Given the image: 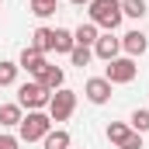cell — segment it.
I'll return each instance as SVG.
<instances>
[{
    "instance_id": "obj_23",
    "label": "cell",
    "mask_w": 149,
    "mask_h": 149,
    "mask_svg": "<svg viewBox=\"0 0 149 149\" xmlns=\"http://www.w3.org/2000/svg\"><path fill=\"white\" fill-rule=\"evenodd\" d=\"M21 146V139H14V135H0V149H17Z\"/></svg>"
},
{
    "instance_id": "obj_20",
    "label": "cell",
    "mask_w": 149,
    "mask_h": 149,
    "mask_svg": "<svg viewBox=\"0 0 149 149\" xmlns=\"http://www.w3.org/2000/svg\"><path fill=\"white\" fill-rule=\"evenodd\" d=\"M59 7V0H31V14L35 17H52Z\"/></svg>"
},
{
    "instance_id": "obj_9",
    "label": "cell",
    "mask_w": 149,
    "mask_h": 149,
    "mask_svg": "<svg viewBox=\"0 0 149 149\" xmlns=\"http://www.w3.org/2000/svg\"><path fill=\"white\" fill-rule=\"evenodd\" d=\"M17 66H21V70H28L31 76H38L42 70H45V66H49V59H45V56H42L38 49H31V45H28V49L21 52V59H17Z\"/></svg>"
},
{
    "instance_id": "obj_4",
    "label": "cell",
    "mask_w": 149,
    "mask_h": 149,
    "mask_svg": "<svg viewBox=\"0 0 149 149\" xmlns=\"http://www.w3.org/2000/svg\"><path fill=\"white\" fill-rule=\"evenodd\" d=\"M73 108H76V94L70 87H59V90L49 97V118H52V121H66V118L73 114Z\"/></svg>"
},
{
    "instance_id": "obj_1",
    "label": "cell",
    "mask_w": 149,
    "mask_h": 149,
    "mask_svg": "<svg viewBox=\"0 0 149 149\" xmlns=\"http://www.w3.org/2000/svg\"><path fill=\"white\" fill-rule=\"evenodd\" d=\"M90 7V24H97V28H108L114 31L118 24H121V0H90L87 3Z\"/></svg>"
},
{
    "instance_id": "obj_2",
    "label": "cell",
    "mask_w": 149,
    "mask_h": 149,
    "mask_svg": "<svg viewBox=\"0 0 149 149\" xmlns=\"http://www.w3.org/2000/svg\"><path fill=\"white\" fill-rule=\"evenodd\" d=\"M17 139L21 142H38V139H45L49 132H52V118H49V111H28L24 118H21V125H17Z\"/></svg>"
},
{
    "instance_id": "obj_17",
    "label": "cell",
    "mask_w": 149,
    "mask_h": 149,
    "mask_svg": "<svg viewBox=\"0 0 149 149\" xmlns=\"http://www.w3.org/2000/svg\"><path fill=\"white\" fill-rule=\"evenodd\" d=\"M146 0H121V14H125V17H139V21H142V17H146Z\"/></svg>"
},
{
    "instance_id": "obj_24",
    "label": "cell",
    "mask_w": 149,
    "mask_h": 149,
    "mask_svg": "<svg viewBox=\"0 0 149 149\" xmlns=\"http://www.w3.org/2000/svg\"><path fill=\"white\" fill-rule=\"evenodd\" d=\"M70 3H76V7H80V3H90V0H70Z\"/></svg>"
},
{
    "instance_id": "obj_15",
    "label": "cell",
    "mask_w": 149,
    "mask_h": 149,
    "mask_svg": "<svg viewBox=\"0 0 149 149\" xmlns=\"http://www.w3.org/2000/svg\"><path fill=\"white\" fill-rule=\"evenodd\" d=\"M21 104H3L0 108V125H7V128H14V125H21Z\"/></svg>"
},
{
    "instance_id": "obj_6",
    "label": "cell",
    "mask_w": 149,
    "mask_h": 149,
    "mask_svg": "<svg viewBox=\"0 0 149 149\" xmlns=\"http://www.w3.org/2000/svg\"><path fill=\"white\" fill-rule=\"evenodd\" d=\"M83 97H87L90 104H108V101H111V83H108L104 76H90V80L83 83Z\"/></svg>"
},
{
    "instance_id": "obj_3",
    "label": "cell",
    "mask_w": 149,
    "mask_h": 149,
    "mask_svg": "<svg viewBox=\"0 0 149 149\" xmlns=\"http://www.w3.org/2000/svg\"><path fill=\"white\" fill-rule=\"evenodd\" d=\"M49 90L38 83V80H28V83H21V90H17V104L21 108H28V111H42V108H49Z\"/></svg>"
},
{
    "instance_id": "obj_16",
    "label": "cell",
    "mask_w": 149,
    "mask_h": 149,
    "mask_svg": "<svg viewBox=\"0 0 149 149\" xmlns=\"http://www.w3.org/2000/svg\"><path fill=\"white\" fill-rule=\"evenodd\" d=\"M128 128H132V132H139V135H142V132H149V111H146V108H135V111H132Z\"/></svg>"
},
{
    "instance_id": "obj_11",
    "label": "cell",
    "mask_w": 149,
    "mask_h": 149,
    "mask_svg": "<svg viewBox=\"0 0 149 149\" xmlns=\"http://www.w3.org/2000/svg\"><path fill=\"white\" fill-rule=\"evenodd\" d=\"M52 49H56V52H66V56H70V52L76 49L73 31H66V28H56V31H52Z\"/></svg>"
},
{
    "instance_id": "obj_5",
    "label": "cell",
    "mask_w": 149,
    "mask_h": 149,
    "mask_svg": "<svg viewBox=\"0 0 149 149\" xmlns=\"http://www.w3.org/2000/svg\"><path fill=\"white\" fill-rule=\"evenodd\" d=\"M135 73H139V66H135V59H128V56H118V59H111L108 63V70H104V80L108 83H132L135 80Z\"/></svg>"
},
{
    "instance_id": "obj_10",
    "label": "cell",
    "mask_w": 149,
    "mask_h": 149,
    "mask_svg": "<svg viewBox=\"0 0 149 149\" xmlns=\"http://www.w3.org/2000/svg\"><path fill=\"white\" fill-rule=\"evenodd\" d=\"M35 80L42 83V87H45V90H49V94H56V90H59V87L66 83V73H63L59 66H45V70H42Z\"/></svg>"
},
{
    "instance_id": "obj_22",
    "label": "cell",
    "mask_w": 149,
    "mask_h": 149,
    "mask_svg": "<svg viewBox=\"0 0 149 149\" xmlns=\"http://www.w3.org/2000/svg\"><path fill=\"white\" fill-rule=\"evenodd\" d=\"M118 149H142V135H139V132H128L125 142H121Z\"/></svg>"
},
{
    "instance_id": "obj_21",
    "label": "cell",
    "mask_w": 149,
    "mask_h": 149,
    "mask_svg": "<svg viewBox=\"0 0 149 149\" xmlns=\"http://www.w3.org/2000/svg\"><path fill=\"white\" fill-rule=\"evenodd\" d=\"M90 59H94V52H90L87 45H76L73 52H70V63H73V66H80V70H83V66H90Z\"/></svg>"
},
{
    "instance_id": "obj_12",
    "label": "cell",
    "mask_w": 149,
    "mask_h": 149,
    "mask_svg": "<svg viewBox=\"0 0 149 149\" xmlns=\"http://www.w3.org/2000/svg\"><path fill=\"white\" fill-rule=\"evenodd\" d=\"M97 38H101V31H97V24H90V21H87V24H80V28L73 31V42H76V45H87V49H90Z\"/></svg>"
},
{
    "instance_id": "obj_18",
    "label": "cell",
    "mask_w": 149,
    "mask_h": 149,
    "mask_svg": "<svg viewBox=\"0 0 149 149\" xmlns=\"http://www.w3.org/2000/svg\"><path fill=\"white\" fill-rule=\"evenodd\" d=\"M128 132H132V128H128L125 121H111V125H108V142H111V146H121Z\"/></svg>"
},
{
    "instance_id": "obj_13",
    "label": "cell",
    "mask_w": 149,
    "mask_h": 149,
    "mask_svg": "<svg viewBox=\"0 0 149 149\" xmlns=\"http://www.w3.org/2000/svg\"><path fill=\"white\" fill-rule=\"evenodd\" d=\"M42 146L45 149H70V132H66V128H52V132L42 139Z\"/></svg>"
},
{
    "instance_id": "obj_19",
    "label": "cell",
    "mask_w": 149,
    "mask_h": 149,
    "mask_svg": "<svg viewBox=\"0 0 149 149\" xmlns=\"http://www.w3.org/2000/svg\"><path fill=\"white\" fill-rule=\"evenodd\" d=\"M17 63H7V59H0V87H10L14 80H17Z\"/></svg>"
},
{
    "instance_id": "obj_7",
    "label": "cell",
    "mask_w": 149,
    "mask_h": 149,
    "mask_svg": "<svg viewBox=\"0 0 149 149\" xmlns=\"http://www.w3.org/2000/svg\"><path fill=\"white\" fill-rule=\"evenodd\" d=\"M121 49H125V56H128V59H135V56H142V52H149V35L135 28V31L121 35Z\"/></svg>"
},
{
    "instance_id": "obj_14",
    "label": "cell",
    "mask_w": 149,
    "mask_h": 149,
    "mask_svg": "<svg viewBox=\"0 0 149 149\" xmlns=\"http://www.w3.org/2000/svg\"><path fill=\"white\" fill-rule=\"evenodd\" d=\"M31 49H38L42 56L52 52V28H35V35H31Z\"/></svg>"
},
{
    "instance_id": "obj_8",
    "label": "cell",
    "mask_w": 149,
    "mask_h": 149,
    "mask_svg": "<svg viewBox=\"0 0 149 149\" xmlns=\"http://www.w3.org/2000/svg\"><path fill=\"white\" fill-rule=\"evenodd\" d=\"M118 52H121V38H114L111 31H108V35H101L97 42H94V56H97V59H104V63L118 59Z\"/></svg>"
}]
</instances>
